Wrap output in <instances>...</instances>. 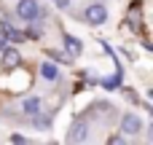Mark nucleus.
<instances>
[{
	"mask_svg": "<svg viewBox=\"0 0 153 145\" xmlns=\"http://www.w3.org/2000/svg\"><path fill=\"white\" fill-rule=\"evenodd\" d=\"M86 22H89V24H97V27L105 24V22H108V8H105L102 3H91V5L86 8Z\"/></svg>",
	"mask_w": 153,
	"mask_h": 145,
	"instance_id": "f257e3e1",
	"label": "nucleus"
},
{
	"mask_svg": "<svg viewBox=\"0 0 153 145\" xmlns=\"http://www.w3.org/2000/svg\"><path fill=\"white\" fill-rule=\"evenodd\" d=\"M16 13H19V16L24 19V22H32V19H38V16H43L35 0H19V5H16Z\"/></svg>",
	"mask_w": 153,
	"mask_h": 145,
	"instance_id": "f03ea898",
	"label": "nucleus"
},
{
	"mask_svg": "<svg viewBox=\"0 0 153 145\" xmlns=\"http://www.w3.org/2000/svg\"><path fill=\"white\" fill-rule=\"evenodd\" d=\"M140 129H143V121H140L137 116H132V113L124 116V121H121V135H124V137H132V135H137Z\"/></svg>",
	"mask_w": 153,
	"mask_h": 145,
	"instance_id": "7ed1b4c3",
	"label": "nucleus"
},
{
	"mask_svg": "<svg viewBox=\"0 0 153 145\" xmlns=\"http://www.w3.org/2000/svg\"><path fill=\"white\" fill-rule=\"evenodd\" d=\"M67 140H70V143H86V140H89V126H86L83 121H75L73 129H70V135H67Z\"/></svg>",
	"mask_w": 153,
	"mask_h": 145,
	"instance_id": "20e7f679",
	"label": "nucleus"
},
{
	"mask_svg": "<svg viewBox=\"0 0 153 145\" xmlns=\"http://www.w3.org/2000/svg\"><path fill=\"white\" fill-rule=\"evenodd\" d=\"M0 62H3V67L13 70V67L22 62V57H19V51H16V48H3V54H0Z\"/></svg>",
	"mask_w": 153,
	"mask_h": 145,
	"instance_id": "39448f33",
	"label": "nucleus"
},
{
	"mask_svg": "<svg viewBox=\"0 0 153 145\" xmlns=\"http://www.w3.org/2000/svg\"><path fill=\"white\" fill-rule=\"evenodd\" d=\"M65 48L70 51V57H78V54L83 51L81 40H78V38H73V35H65Z\"/></svg>",
	"mask_w": 153,
	"mask_h": 145,
	"instance_id": "423d86ee",
	"label": "nucleus"
},
{
	"mask_svg": "<svg viewBox=\"0 0 153 145\" xmlns=\"http://www.w3.org/2000/svg\"><path fill=\"white\" fill-rule=\"evenodd\" d=\"M40 75H43L46 81H56V75H59V73H56V65L43 62V65H40Z\"/></svg>",
	"mask_w": 153,
	"mask_h": 145,
	"instance_id": "0eeeda50",
	"label": "nucleus"
},
{
	"mask_svg": "<svg viewBox=\"0 0 153 145\" xmlns=\"http://www.w3.org/2000/svg\"><path fill=\"white\" fill-rule=\"evenodd\" d=\"M22 108H24V113H27V116H35V113L40 110V100H38V97H30V100H24V105H22Z\"/></svg>",
	"mask_w": 153,
	"mask_h": 145,
	"instance_id": "6e6552de",
	"label": "nucleus"
},
{
	"mask_svg": "<svg viewBox=\"0 0 153 145\" xmlns=\"http://www.w3.org/2000/svg\"><path fill=\"white\" fill-rule=\"evenodd\" d=\"M3 35H5L8 40H19V38H22V35H19V32H16V30H13L11 24H8L5 19H3Z\"/></svg>",
	"mask_w": 153,
	"mask_h": 145,
	"instance_id": "1a4fd4ad",
	"label": "nucleus"
},
{
	"mask_svg": "<svg viewBox=\"0 0 153 145\" xmlns=\"http://www.w3.org/2000/svg\"><path fill=\"white\" fill-rule=\"evenodd\" d=\"M118 81H121V75H116L113 81H110V78H108V81H102V86H105V89H116V86H118Z\"/></svg>",
	"mask_w": 153,
	"mask_h": 145,
	"instance_id": "9d476101",
	"label": "nucleus"
},
{
	"mask_svg": "<svg viewBox=\"0 0 153 145\" xmlns=\"http://www.w3.org/2000/svg\"><path fill=\"white\" fill-rule=\"evenodd\" d=\"M110 143H113V145H118V143H124V135H113V137H110Z\"/></svg>",
	"mask_w": 153,
	"mask_h": 145,
	"instance_id": "9b49d317",
	"label": "nucleus"
},
{
	"mask_svg": "<svg viewBox=\"0 0 153 145\" xmlns=\"http://www.w3.org/2000/svg\"><path fill=\"white\" fill-rule=\"evenodd\" d=\"M56 8H70V0H56Z\"/></svg>",
	"mask_w": 153,
	"mask_h": 145,
	"instance_id": "f8f14e48",
	"label": "nucleus"
},
{
	"mask_svg": "<svg viewBox=\"0 0 153 145\" xmlns=\"http://www.w3.org/2000/svg\"><path fill=\"white\" fill-rule=\"evenodd\" d=\"M11 143H16V145H22V143H24V137H22V135H13V137H11Z\"/></svg>",
	"mask_w": 153,
	"mask_h": 145,
	"instance_id": "ddd939ff",
	"label": "nucleus"
},
{
	"mask_svg": "<svg viewBox=\"0 0 153 145\" xmlns=\"http://www.w3.org/2000/svg\"><path fill=\"white\" fill-rule=\"evenodd\" d=\"M5 43H8V38H5V35H0V51L5 48Z\"/></svg>",
	"mask_w": 153,
	"mask_h": 145,
	"instance_id": "4468645a",
	"label": "nucleus"
}]
</instances>
